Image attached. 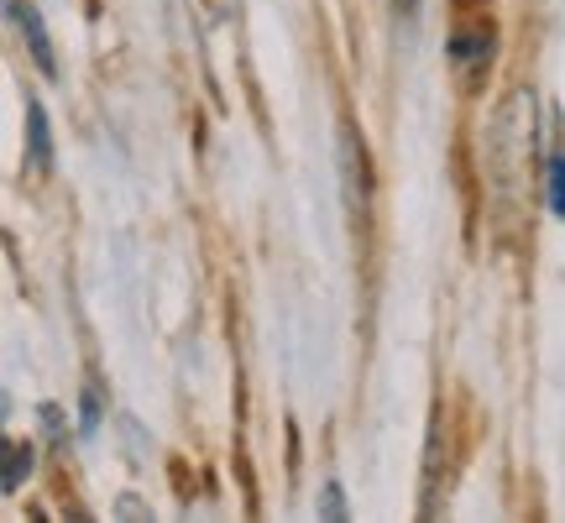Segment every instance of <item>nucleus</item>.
I'll return each mask as SVG.
<instances>
[{"label": "nucleus", "mask_w": 565, "mask_h": 523, "mask_svg": "<svg viewBox=\"0 0 565 523\" xmlns=\"http://www.w3.org/2000/svg\"><path fill=\"white\" fill-rule=\"evenodd\" d=\"M393 6H398V17L414 21V17H419V6H424V0H393Z\"/></svg>", "instance_id": "0eeeda50"}, {"label": "nucleus", "mask_w": 565, "mask_h": 523, "mask_svg": "<svg viewBox=\"0 0 565 523\" xmlns=\"http://www.w3.org/2000/svg\"><path fill=\"white\" fill-rule=\"evenodd\" d=\"M26 471H32V450L17 440H6V492H17Z\"/></svg>", "instance_id": "7ed1b4c3"}, {"label": "nucleus", "mask_w": 565, "mask_h": 523, "mask_svg": "<svg viewBox=\"0 0 565 523\" xmlns=\"http://www.w3.org/2000/svg\"><path fill=\"white\" fill-rule=\"evenodd\" d=\"M11 17H17L21 38H26V47H32V58H38V68L53 79L58 74V58H53V42H47V26H42L38 6H21V0H11Z\"/></svg>", "instance_id": "f257e3e1"}, {"label": "nucleus", "mask_w": 565, "mask_h": 523, "mask_svg": "<svg viewBox=\"0 0 565 523\" xmlns=\"http://www.w3.org/2000/svg\"><path fill=\"white\" fill-rule=\"evenodd\" d=\"M324 513H330V519H345V508H341V492H335V487H324Z\"/></svg>", "instance_id": "423d86ee"}, {"label": "nucleus", "mask_w": 565, "mask_h": 523, "mask_svg": "<svg viewBox=\"0 0 565 523\" xmlns=\"http://www.w3.org/2000/svg\"><path fill=\"white\" fill-rule=\"evenodd\" d=\"M487 47H492L487 38H456V42H450V53H456V63H461V68H471L477 58H487Z\"/></svg>", "instance_id": "39448f33"}, {"label": "nucleus", "mask_w": 565, "mask_h": 523, "mask_svg": "<svg viewBox=\"0 0 565 523\" xmlns=\"http://www.w3.org/2000/svg\"><path fill=\"white\" fill-rule=\"evenodd\" d=\"M26 131H32V162L47 168V162H53V137H47V110H42L38 100L26 105Z\"/></svg>", "instance_id": "f03ea898"}, {"label": "nucleus", "mask_w": 565, "mask_h": 523, "mask_svg": "<svg viewBox=\"0 0 565 523\" xmlns=\"http://www.w3.org/2000/svg\"><path fill=\"white\" fill-rule=\"evenodd\" d=\"M550 210L565 221V147L550 152Z\"/></svg>", "instance_id": "20e7f679"}]
</instances>
